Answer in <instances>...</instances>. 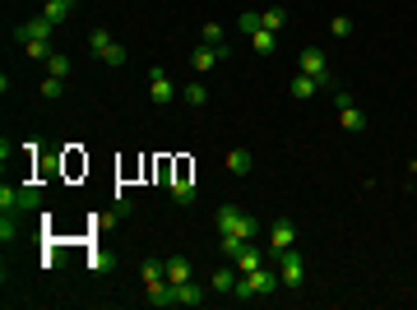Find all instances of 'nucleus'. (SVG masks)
I'll list each match as a JSON object with an SVG mask.
<instances>
[{"instance_id":"nucleus-1","label":"nucleus","mask_w":417,"mask_h":310,"mask_svg":"<svg viewBox=\"0 0 417 310\" xmlns=\"http://www.w3.org/2000/svg\"><path fill=\"white\" fill-rule=\"evenodd\" d=\"M218 236H250V241H260V222H255V217L246 213V209H232V204H223V209H218Z\"/></svg>"},{"instance_id":"nucleus-2","label":"nucleus","mask_w":417,"mask_h":310,"mask_svg":"<svg viewBox=\"0 0 417 310\" xmlns=\"http://www.w3.org/2000/svg\"><path fill=\"white\" fill-rule=\"evenodd\" d=\"M278 273H269V269H250V273H241V278H237V287H232V296H237V301H250V296H269L278 287Z\"/></svg>"},{"instance_id":"nucleus-3","label":"nucleus","mask_w":417,"mask_h":310,"mask_svg":"<svg viewBox=\"0 0 417 310\" xmlns=\"http://www.w3.org/2000/svg\"><path fill=\"white\" fill-rule=\"evenodd\" d=\"M149 97H154L158 107H172V102L181 97V88L172 84V75L163 70V65H154V70H149Z\"/></svg>"},{"instance_id":"nucleus-4","label":"nucleus","mask_w":417,"mask_h":310,"mask_svg":"<svg viewBox=\"0 0 417 310\" xmlns=\"http://www.w3.org/2000/svg\"><path fill=\"white\" fill-rule=\"evenodd\" d=\"M302 75H311L315 84H334V75H329V56H324L320 47H302Z\"/></svg>"},{"instance_id":"nucleus-5","label":"nucleus","mask_w":417,"mask_h":310,"mask_svg":"<svg viewBox=\"0 0 417 310\" xmlns=\"http://www.w3.org/2000/svg\"><path fill=\"white\" fill-rule=\"evenodd\" d=\"M293 246H297V222L293 217H278L274 227H269V260L283 255V250H293Z\"/></svg>"},{"instance_id":"nucleus-6","label":"nucleus","mask_w":417,"mask_h":310,"mask_svg":"<svg viewBox=\"0 0 417 310\" xmlns=\"http://www.w3.org/2000/svg\"><path fill=\"white\" fill-rule=\"evenodd\" d=\"M274 260H278V278H283V287H302V273H306L302 255H297V250H283V255H274Z\"/></svg>"},{"instance_id":"nucleus-7","label":"nucleus","mask_w":417,"mask_h":310,"mask_svg":"<svg viewBox=\"0 0 417 310\" xmlns=\"http://www.w3.org/2000/svg\"><path fill=\"white\" fill-rule=\"evenodd\" d=\"M232 47H204V42H195V51H190V70L195 75H204V70H214L218 61H228Z\"/></svg>"},{"instance_id":"nucleus-8","label":"nucleus","mask_w":417,"mask_h":310,"mask_svg":"<svg viewBox=\"0 0 417 310\" xmlns=\"http://www.w3.org/2000/svg\"><path fill=\"white\" fill-rule=\"evenodd\" d=\"M33 204H37V190L0 186V209H5V213H19V209H33Z\"/></svg>"},{"instance_id":"nucleus-9","label":"nucleus","mask_w":417,"mask_h":310,"mask_svg":"<svg viewBox=\"0 0 417 310\" xmlns=\"http://www.w3.org/2000/svg\"><path fill=\"white\" fill-rule=\"evenodd\" d=\"M339 121H343V130H348V135H362V130H367V116L357 111V102L348 93H339Z\"/></svg>"},{"instance_id":"nucleus-10","label":"nucleus","mask_w":417,"mask_h":310,"mask_svg":"<svg viewBox=\"0 0 417 310\" xmlns=\"http://www.w3.org/2000/svg\"><path fill=\"white\" fill-rule=\"evenodd\" d=\"M51 28H56V23L37 14V19H28L24 28H15V37H19V42H33V37H46V42H51Z\"/></svg>"},{"instance_id":"nucleus-11","label":"nucleus","mask_w":417,"mask_h":310,"mask_svg":"<svg viewBox=\"0 0 417 310\" xmlns=\"http://www.w3.org/2000/svg\"><path fill=\"white\" fill-rule=\"evenodd\" d=\"M237 278H241V269H214V278H209V287H214L218 296H232V287H237Z\"/></svg>"},{"instance_id":"nucleus-12","label":"nucleus","mask_w":417,"mask_h":310,"mask_svg":"<svg viewBox=\"0 0 417 310\" xmlns=\"http://www.w3.org/2000/svg\"><path fill=\"white\" fill-rule=\"evenodd\" d=\"M163 273H167L172 287H176V282H190V260H185V255H172V260H163Z\"/></svg>"},{"instance_id":"nucleus-13","label":"nucleus","mask_w":417,"mask_h":310,"mask_svg":"<svg viewBox=\"0 0 417 310\" xmlns=\"http://www.w3.org/2000/svg\"><path fill=\"white\" fill-rule=\"evenodd\" d=\"M246 246H250V236H237V232H232V236H218V255H223V260H232V264L241 260V250H246Z\"/></svg>"},{"instance_id":"nucleus-14","label":"nucleus","mask_w":417,"mask_h":310,"mask_svg":"<svg viewBox=\"0 0 417 310\" xmlns=\"http://www.w3.org/2000/svg\"><path fill=\"white\" fill-rule=\"evenodd\" d=\"M70 14H75V0H46V5H42V19H51L56 28H61Z\"/></svg>"},{"instance_id":"nucleus-15","label":"nucleus","mask_w":417,"mask_h":310,"mask_svg":"<svg viewBox=\"0 0 417 310\" xmlns=\"http://www.w3.org/2000/svg\"><path fill=\"white\" fill-rule=\"evenodd\" d=\"M172 292H176V306H204V287L200 282H176Z\"/></svg>"},{"instance_id":"nucleus-16","label":"nucleus","mask_w":417,"mask_h":310,"mask_svg":"<svg viewBox=\"0 0 417 310\" xmlns=\"http://www.w3.org/2000/svg\"><path fill=\"white\" fill-rule=\"evenodd\" d=\"M250 47H255V56H274V51H278V32L255 28V32H250Z\"/></svg>"},{"instance_id":"nucleus-17","label":"nucleus","mask_w":417,"mask_h":310,"mask_svg":"<svg viewBox=\"0 0 417 310\" xmlns=\"http://www.w3.org/2000/svg\"><path fill=\"white\" fill-rule=\"evenodd\" d=\"M172 200L181 204V209H190V204H195V186H190V176H176V181H172Z\"/></svg>"},{"instance_id":"nucleus-18","label":"nucleus","mask_w":417,"mask_h":310,"mask_svg":"<svg viewBox=\"0 0 417 310\" xmlns=\"http://www.w3.org/2000/svg\"><path fill=\"white\" fill-rule=\"evenodd\" d=\"M260 28H269V32L288 28V10H283V5H269V10L260 14Z\"/></svg>"},{"instance_id":"nucleus-19","label":"nucleus","mask_w":417,"mask_h":310,"mask_svg":"<svg viewBox=\"0 0 417 310\" xmlns=\"http://www.w3.org/2000/svg\"><path fill=\"white\" fill-rule=\"evenodd\" d=\"M250 167H255V157H250L246 148H232V153H228V171H232V176H246Z\"/></svg>"},{"instance_id":"nucleus-20","label":"nucleus","mask_w":417,"mask_h":310,"mask_svg":"<svg viewBox=\"0 0 417 310\" xmlns=\"http://www.w3.org/2000/svg\"><path fill=\"white\" fill-rule=\"evenodd\" d=\"M70 70H75V61H70V56H65V51H51V56H46V75L65 79V75H70Z\"/></svg>"},{"instance_id":"nucleus-21","label":"nucleus","mask_w":417,"mask_h":310,"mask_svg":"<svg viewBox=\"0 0 417 310\" xmlns=\"http://www.w3.org/2000/svg\"><path fill=\"white\" fill-rule=\"evenodd\" d=\"M181 102H185V107H209V88H204V84H185Z\"/></svg>"},{"instance_id":"nucleus-22","label":"nucleus","mask_w":417,"mask_h":310,"mask_svg":"<svg viewBox=\"0 0 417 310\" xmlns=\"http://www.w3.org/2000/svg\"><path fill=\"white\" fill-rule=\"evenodd\" d=\"M260 264H264V250L255 246V241H250V246L241 250V260H237V269H241V273H250V269H260Z\"/></svg>"},{"instance_id":"nucleus-23","label":"nucleus","mask_w":417,"mask_h":310,"mask_svg":"<svg viewBox=\"0 0 417 310\" xmlns=\"http://www.w3.org/2000/svg\"><path fill=\"white\" fill-rule=\"evenodd\" d=\"M200 42H204V47H228V32H223V23H204V28H200Z\"/></svg>"},{"instance_id":"nucleus-24","label":"nucleus","mask_w":417,"mask_h":310,"mask_svg":"<svg viewBox=\"0 0 417 310\" xmlns=\"http://www.w3.org/2000/svg\"><path fill=\"white\" fill-rule=\"evenodd\" d=\"M315 88H320V84H315L311 75H297V79H293V97H297V102H306V97H315Z\"/></svg>"},{"instance_id":"nucleus-25","label":"nucleus","mask_w":417,"mask_h":310,"mask_svg":"<svg viewBox=\"0 0 417 310\" xmlns=\"http://www.w3.org/2000/svg\"><path fill=\"white\" fill-rule=\"evenodd\" d=\"M163 282H167V273H163V264H158V260H149V264H144V287L154 292V287H163Z\"/></svg>"},{"instance_id":"nucleus-26","label":"nucleus","mask_w":417,"mask_h":310,"mask_svg":"<svg viewBox=\"0 0 417 310\" xmlns=\"http://www.w3.org/2000/svg\"><path fill=\"white\" fill-rule=\"evenodd\" d=\"M98 61H102V65H111V70H116V65H125V47H121V42H111L107 51H98Z\"/></svg>"},{"instance_id":"nucleus-27","label":"nucleus","mask_w":417,"mask_h":310,"mask_svg":"<svg viewBox=\"0 0 417 310\" xmlns=\"http://www.w3.org/2000/svg\"><path fill=\"white\" fill-rule=\"evenodd\" d=\"M24 51H28L33 61H46V56H51V42H46V37H33V42H24Z\"/></svg>"},{"instance_id":"nucleus-28","label":"nucleus","mask_w":417,"mask_h":310,"mask_svg":"<svg viewBox=\"0 0 417 310\" xmlns=\"http://www.w3.org/2000/svg\"><path fill=\"white\" fill-rule=\"evenodd\" d=\"M111 42H116V37H111L107 28H93V32H89V47H93V51H107Z\"/></svg>"},{"instance_id":"nucleus-29","label":"nucleus","mask_w":417,"mask_h":310,"mask_svg":"<svg viewBox=\"0 0 417 310\" xmlns=\"http://www.w3.org/2000/svg\"><path fill=\"white\" fill-rule=\"evenodd\" d=\"M61 93H65V79L46 75V79H42V97H61Z\"/></svg>"},{"instance_id":"nucleus-30","label":"nucleus","mask_w":417,"mask_h":310,"mask_svg":"<svg viewBox=\"0 0 417 310\" xmlns=\"http://www.w3.org/2000/svg\"><path fill=\"white\" fill-rule=\"evenodd\" d=\"M329 32H334V37H348V32H353V19H329Z\"/></svg>"},{"instance_id":"nucleus-31","label":"nucleus","mask_w":417,"mask_h":310,"mask_svg":"<svg viewBox=\"0 0 417 310\" xmlns=\"http://www.w3.org/2000/svg\"><path fill=\"white\" fill-rule=\"evenodd\" d=\"M237 28H241V32H255V28H260V14H255V10H246V14L237 19Z\"/></svg>"}]
</instances>
